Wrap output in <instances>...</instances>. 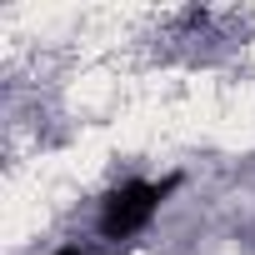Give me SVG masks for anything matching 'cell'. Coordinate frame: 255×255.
Listing matches in <instances>:
<instances>
[{"mask_svg": "<svg viewBox=\"0 0 255 255\" xmlns=\"http://www.w3.org/2000/svg\"><path fill=\"white\" fill-rule=\"evenodd\" d=\"M175 190V180H130L105 195V210H100V235L105 240H130L135 230L150 225V215L160 210V200Z\"/></svg>", "mask_w": 255, "mask_h": 255, "instance_id": "1", "label": "cell"}, {"mask_svg": "<svg viewBox=\"0 0 255 255\" xmlns=\"http://www.w3.org/2000/svg\"><path fill=\"white\" fill-rule=\"evenodd\" d=\"M60 255H80V250H60Z\"/></svg>", "mask_w": 255, "mask_h": 255, "instance_id": "2", "label": "cell"}]
</instances>
